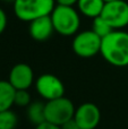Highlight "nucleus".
Returning <instances> with one entry per match:
<instances>
[{"label":"nucleus","mask_w":128,"mask_h":129,"mask_svg":"<svg viewBox=\"0 0 128 129\" xmlns=\"http://www.w3.org/2000/svg\"><path fill=\"white\" fill-rule=\"evenodd\" d=\"M100 53L115 67H128V32L113 29L101 40Z\"/></svg>","instance_id":"nucleus-1"},{"label":"nucleus","mask_w":128,"mask_h":129,"mask_svg":"<svg viewBox=\"0 0 128 129\" xmlns=\"http://www.w3.org/2000/svg\"><path fill=\"white\" fill-rule=\"evenodd\" d=\"M54 32L62 36H73L77 34L81 27L79 11L74 7L56 5L54 9L50 14Z\"/></svg>","instance_id":"nucleus-2"},{"label":"nucleus","mask_w":128,"mask_h":129,"mask_svg":"<svg viewBox=\"0 0 128 129\" xmlns=\"http://www.w3.org/2000/svg\"><path fill=\"white\" fill-rule=\"evenodd\" d=\"M15 16L22 22L38 19L43 16H49L56 7V0H15Z\"/></svg>","instance_id":"nucleus-3"},{"label":"nucleus","mask_w":128,"mask_h":129,"mask_svg":"<svg viewBox=\"0 0 128 129\" xmlns=\"http://www.w3.org/2000/svg\"><path fill=\"white\" fill-rule=\"evenodd\" d=\"M75 108L73 101L68 98L54 99L45 102V120L57 126H62L65 122L72 120L75 114Z\"/></svg>","instance_id":"nucleus-4"},{"label":"nucleus","mask_w":128,"mask_h":129,"mask_svg":"<svg viewBox=\"0 0 128 129\" xmlns=\"http://www.w3.org/2000/svg\"><path fill=\"white\" fill-rule=\"evenodd\" d=\"M101 40L92 29L82 31L74 35L72 43L73 51L79 58L87 59L95 57L101 50Z\"/></svg>","instance_id":"nucleus-5"},{"label":"nucleus","mask_w":128,"mask_h":129,"mask_svg":"<svg viewBox=\"0 0 128 129\" xmlns=\"http://www.w3.org/2000/svg\"><path fill=\"white\" fill-rule=\"evenodd\" d=\"M101 17L112 29H122L128 26V2L125 0L106 2Z\"/></svg>","instance_id":"nucleus-6"},{"label":"nucleus","mask_w":128,"mask_h":129,"mask_svg":"<svg viewBox=\"0 0 128 129\" xmlns=\"http://www.w3.org/2000/svg\"><path fill=\"white\" fill-rule=\"evenodd\" d=\"M35 88L39 95L45 101L65 96V85L60 78L52 74H42L35 80Z\"/></svg>","instance_id":"nucleus-7"},{"label":"nucleus","mask_w":128,"mask_h":129,"mask_svg":"<svg viewBox=\"0 0 128 129\" xmlns=\"http://www.w3.org/2000/svg\"><path fill=\"white\" fill-rule=\"evenodd\" d=\"M74 120L81 129H95L101 121V111L97 104L85 102L75 110Z\"/></svg>","instance_id":"nucleus-8"},{"label":"nucleus","mask_w":128,"mask_h":129,"mask_svg":"<svg viewBox=\"0 0 128 129\" xmlns=\"http://www.w3.org/2000/svg\"><path fill=\"white\" fill-rule=\"evenodd\" d=\"M8 82L17 89H28L34 83V73L29 64L19 62L13 66L9 71Z\"/></svg>","instance_id":"nucleus-9"},{"label":"nucleus","mask_w":128,"mask_h":129,"mask_svg":"<svg viewBox=\"0 0 128 129\" xmlns=\"http://www.w3.org/2000/svg\"><path fill=\"white\" fill-rule=\"evenodd\" d=\"M54 32V27L52 24L51 17L49 16H43L38 19H34L29 23L28 33L29 36L34 41L38 42H44L49 40Z\"/></svg>","instance_id":"nucleus-10"},{"label":"nucleus","mask_w":128,"mask_h":129,"mask_svg":"<svg viewBox=\"0 0 128 129\" xmlns=\"http://www.w3.org/2000/svg\"><path fill=\"white\" fill-rule=\"evenodd\" d=\"M104 5L106 2L103 0H78L77 8L82 15L94 19L101 16Z\"/></svg>","instance_id":"nucleus-11"},{"label":"nucleus","mask_w":128,"mask_h":129,"mask_svg":"<svg viewBox=\"0 0 128 129\" xmlns=\"http://www.w3.org/2000/svg\"><path fill=\"white\" fill-rule=\"evenodd\" d=\"M26 116L29 122L34 126L45 122V103L40 101L31 102L28 107H26Z\"/></svg>","instance_id":"nucleus-12"},{"label":"nucleus","mask_w":128,"mask_h":129,"mask_svg":"<svg viewBox=\"0 0 128 129\" xmlns=\"http://www.w3.org/2000/svg\"><path fill=\"white\" fill-rule=\"evenodd\" d=\"M16 89L8 80H0V112L11 109Z\"/></svg>","instance_id":"nucleus-13"},{"label":"nucleus","mask_w":128,"mask_h":129,"mask_svg":"<svg viewBox=\"0 0 128 129\" xmlns=\"http://www.w3.org/2000/svg\"><path fill=\"white\" fill-rule=\"evenodd\" d=\"M18 125V117L13 110H5L0 112V129H16Z\"/></svg>","instance_id":"nucleus-14"},{"label":"nucleus","mask_w":128,"mask_h":129,"mask_svg":"<svg viewBox=\"0 0 128 129\" xmlns=\"http://www.w3.org/2000/svg\"><path fill=\"white\" fill-rule=\"evenodd\" d=\"M92 31L102 39V38H104V36L108 35L109 33H111L113 29L111 28V26L101 17V16H99V17H97V18L93 19Z\"/></svg>","instance_id":"nucleus-15"},{"label":"nucleus","mask_w":128,"mask_h":129,"mask_svg":"<svg viewBox=\"0 0 128 129\" xmlns=\"http://www.w3.org/2000/svg\"><path fill=\"white\" fill-rule=\"evenodd\" d=\"M31 94L27 92V89H17L15 93V99H14V105L17 107H28L31 103Z\"/></svg>","instance_id":"nucleus-16"},{"label":"nucleus","mask_w":128,"mask_h":129,"mask_svg":"<svg viewBox=\"0 0 128 129\" xmlns=\"http://www.w3.org/2000/svg\"><path fill=\"white\" fill-rule=\"evenodd\" d=\"M7 23H8V19H7V15L5 13V10L2 8H0V35L5 32L7 27Z\"/></svg>","instance_id":"nucleus-17"},{"label":"nucleus","mask_w":128,"mask_h":129,"mask_svg":"<svg viewBox=\"0 0 128 129\" xmlns=\"http://www.w3.org/2000/svg\"><path fill=\"white\" fill-rule=\"evenodd\" d=\"M60 128L61 129H81L79 128V126L77 125V122L74 120V118H73L72 120L65 122L62 126H60Z\"/></svg>","instance_id":"nucleus-18"},{"label":"nucleus","mask_w":128,"mask_h":129,"mask_svg":"<svg viewBox=\"0 0 128 129\" xmlns=\"http://www.w3.org/2000/svg\"><path fill=\"white\" fill-rule=\"evenodd\" d=\"M35 129H61V128H60V126H57V125H53V123H51V122L45 121V122L41 123V125L35 126Z\"/></svg>","instance_id":"nucleus-19"},{"label":"nucleus","mask_w":128,"mask_h":129,"mask_svg":"<svg viewBox=\"0 0 128 129\" xmlns=\"http://www.w3.org/2000/svg\"><path fill=\"white\" fill-rule=\"evenodd\" d=\"M78 0H56L57 5H61V6H69L74 7L75 5H77Z\"/></svg>","instance_id":"nucleus-20"},{"label":"nucleus","mask_w":128,"mask_h":129,"mask_svg":"<svg viewBox=\"0 0 128 129\" xmlns=\"http://www.w3.org/2000/svg\"><path fill=\"white\" fill-rule=\"evenodd\" d=\"M2 1H5V2H15V0H2Z\"/></svg>","instance_id":"nucleus-21"},{"label":"nucleus","mask_w":128,"mask_h":129,"mask_svg":"<svg viewBox=\"0 0 128 129\" xmlns=\"http://www.w3.org/2000/svg\"><path fill=\"white\" fill-rule=\"evenodd\" d=\"M104 2H110V1H116V0H103Z\"/></svg>","instance_id":"nucleus-22"}]
</instances>
